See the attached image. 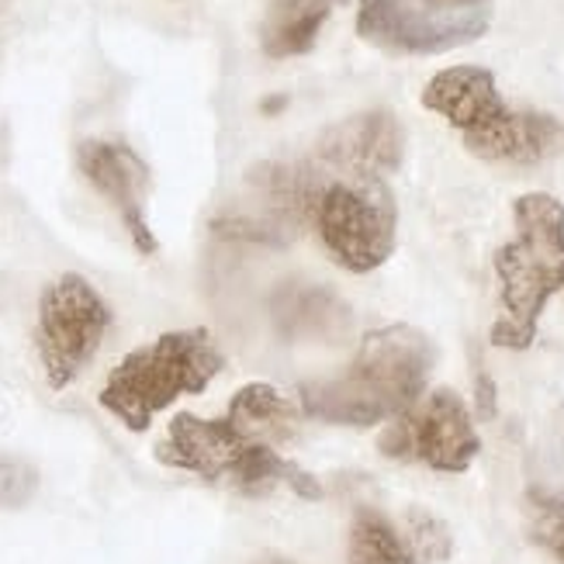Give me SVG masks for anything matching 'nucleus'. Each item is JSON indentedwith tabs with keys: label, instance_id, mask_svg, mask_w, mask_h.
Masks as SVG:
<instances>
[{
	"label": "nucleus",
	"instance_id": "nucleus-1",
	"mask_svg": "<svg viewBox=\"0 0 564 564\" xmlns=\"http://www.w3.org/2000/svg\"><path fill=\"white\" fill-rule=\"evenodd\" d=\"M299 415L302 405L284 399L274 384L253 381L236 391L223 420H202L194 412L174 415L156 457L166 468L191 471L242 496H263L288 485L302 499H318V481L278 454L299 430Z\"/></svg>",
	"mask_w": 564,
	"mask_h": 564
},
{
	"label": "nucleus",
	"instance_id": "nucleus-2",
	"mask_svg": "<svg viewBox=\"0 0 564 564\" xmlns=\"http://www.w3.org/2000/svg\"><path fill=\"white\" fill-rule=\"evenodd\" d=\"M433 364L436 347L423 329L391 323L360 339L343 375L302 384L299 405L312 420L333 426H378L423 399Z\"/></svg>",
	"mask_w": 564,
	"mask_h": 564
},
{
	"label": "nucleus",
	"instance_id": "nucleus-3",
	"mask_svg": "<svg viewBox=\"0 0 564 564\" xmlns=\"http://www.w3.org/2000/svg\"><path fill=\"white\" fill-rule=\"evenodd\" d=\"M423 108L460 132L464 150L488 163H544L564 153V121L533 108H512L485 66L440 69L423 87Z\"/></svg>",
	"mask_w": 564,
	"mask_h": 564
},
{
	"label": "nucleus",
	"instance_id": "nucleus-4",
	"mask_svg": "<svg viewBox=\"0 0 564 564\" xmlns=\"http://www.w3.org/2000/svg\"><path fill=\"white\" fill-rule=\"evenodd\" d=\"M512 232L496 253L499 318L488 343L496 350H530L547 302L564 288V205L530 191L512 202Z\"/></svg>",
	"mask_w": 564,
	"mask_h": 564
},
{
	"label": "nucleus",
	"instance_id": "nucleus-5",
	"mask_svg": "<svg viewBox=\"0 0 564 564\" xmlns=\"http://www.w3.org/2000/svg\"><path fill=\"white\" fill-rule=\"evenodd\" d=\"M223 367L226 357L208 329H174L121 357L97 402L132 433H145L156 412L184 395H202Z\"/></svg>",
	"mask_w": 564,
	"mask_h": 564
},
{
	"label": "nucleus",
	"instance_id": "nucleus-6",
	"mask_svg": "<svg viewBox=\"0 0 564 564\" xmlns=\"http://www.w3.org/2000/svg\"><path fill=\"white\" fill-rule=\"evenodd\" d=\"M318 184L308 226L323 250L350 274H371L395 253L399 205L381 177H339L312 163Z\"/></svg>",
	"mask_w": 564,
	"mask_h": 564
},
{
	"label": "nucleus",
	"instance_id": "nucleus-7",
	"mask_svg": "<svg viewBox=\"0 0 564 564\" xmlns=\"http://www.w3.org/2000/svg\"><path fill=\"white\" fill-rule=\"evenodd\" d=\"M111 329V308L80 274H63L42 291L35 343L48 388H66L101 350Z\"/></svg>",
	"mask_w": 564,
	"mask_h": 564
},
{
	"label": "nucleus",
	"instance_id": "nucleus-8",
	"mask_svg": "<svg viewBox=\"0 0 564 564\" xmlns=\"http://www.w3.org/2000/svg\"><path fill=\"white\" fill-rule=\"evenodd\" d=\"M378 451L402 464H423L430 471L460 475L481 454V436L468 402L451 388H436L388 423Z\"/></svg>",
	"mask_w": 564,
	"mask_h": 564
},
{
	"label": "nucleus",
	"instance_id": "nucleus-9",
	"mask_svg": "<svg viewBox=\"0 0 564 564\" xmlns=\"http://www.w3.org/2000/svg\"><path fill=\"white\" fill-rule=\"evenodd\" d=\"M492 24V8L451 11L433 0H360L357 35L384 53L436 56L481 39Z\"/></svg>",
	"mask_w": 564,
	"mask_h": 564
},
{
	"label": "nucleus",
	"instance_id": "nucleus-10",
	"mask_svg": "<svg viewBox=\"0 0 564 564\" xmlns=\"http://www.w3.org/2000/svg\"><path fill=\"white\" fill-rule=\"evenodd\" d=\"M405 135L399 118L375 108L329 126L315 142L312 163L339 177H388L402 166Z\"/></svg>",
	"mask_w": 564,
	"mask_h": 564
},
{
	"label": "nucleus",
	"instance_id": "nucleus-11",
	"mask_svg": "<svg viewBox=\"0 0 564 564\" xmlns=\"http://www.w3.org/2000/svg\"><path fill=\"white\" fill-rule=\"evenodd\" d=\"M80 174L105 194L118 212L121 226L132 236L139 253H156V236L145 218V191H150V166H145L126 142L111 139H87L77 145Z\"/></svg>",
	"mask_w": 564,
	"mask_h": 564
},
{
	"label": "nucleus",
	"instance_id": "nucleus-12",
	"mask_svg": "<svg viewBox=\"0 0 564 564\" xmlns=\"http://www.w3.org/2000/svg\"><path fill=\"white\" fill-rule=\"evenodd\" d=\"M274 326L284 339H339L350 326V308L329 288L288 284L271 299Z\"/></svg>",
	"mask_w": 564,
	"mask_h": 564
},
{
	"label": "nucleus",
	"instance_id": "nucleus-13",
	"mask_svg": "<svg viewBox=\"0 0 564 564\" xmlns=\"http://www.w3.org/2000/svg\"><path fill=\"white\" fill-rule=\"evenodd\" d=\"M333 8L336 0H278L263 18V53L271 59H291L308 53Z\"/></svg>",
	"mask_w": 564,
	"mask_h": 564
},
{
	"label": "nucleus",
	"instance_id": "nucleus-14",
	"mask_svg": "<svg viewBox=\"0 0 564 564\" xmlns=\"http://www.w3.org/2000/svg\"><path fill=\"white\" fill-rule=\"evenodd\" d=\"M350 564H423L412 544L378 509H357L350 527Z\"/></svg>",
	"mask_w": 564,
	"mask_h": 564
},
{
	"label": "nucleus",
	"instance_id": "nucleus-15",
	"mask_svg": "<svg viewBox=\"0 0 564 564\" xmlns=\"http://www.w3.org/2000/svg\"><path fill=\"white\" fill-rule=\"evenodd\" d=\"M527 530L536 547L564 564V492L533 488L527 496Z\"/></svg>",
	"mask_w": 564,
	"mask_h": 564
},
{
	"label": "nucleus",
	"instance_id": "nucleus-16",
	"mask_svg": "<svg viewBox=\"0 0 564 564\" xmlns=\"http://www.w3.org/2000/svg\"><path fill=\"white\" fill-rule=\"evenodd\" d=\"M409 544H412L415 557H420L423 564L447 561L451 551H454L451 530L426 509H412L409 512Z\"/></svg>",
	"mask_w": 564,
	"mask_h": 564
},
{
	"label": "nucleus",
	"instance_id": "nucleus-17",
	"mask_svg": "<svg viewBox=\"0 0 564 564\" xmlns=\"http://www.w3.org/2000/svg\"><path fill=\"white\" fill-rule=\"evenodd\" d=\"M35 471L29 464H18V460H4L0 464V506H21L35 492Z\"/></svg>",
	"mask_w": 564,
	"mask_h": 564
},
{
	"label": "nucleus",
	"instance_id": "nucleus-18",
	"mask_svg": "<svg viewBox=\"0 0 564 564\" xmlns=\"http://www.w3.org/2000/svg\"><path fill=\"white\" fill-rule=\"evenodd\" d=\"M478 405H481L485 420L496 412V391H492V381H488V375H478Z\"/></svg>",
	"mask_w": 564,
	"mask_h": 564
},
{
	"label": "nucleus",
	"instance_id": "nucleus-19",
	"mask_svg": "<svg viewBox=\"0 0 564 564\" xmlns=\"http://www.w3.org/2000/svg\"><path fill=\"white\" fill-rule=\"evenodd\" d=\"M433 4L451 11H471V8H492V0H433Z\"/></svg>",
	"mask_w": 564,
	"mask_h": 564
},
{
	"label": "nucleus",
	"instance_id": "nucleus-20",
	"mask_svg": "<svg viewBox=\"0 0 564 564\" xmlns=\"http://www.w3.org/2000/svg\"><path fill=\"white\" fill-rule=\"evenodd\" d=\"M557 436H561V460H564V409H561V430H557Z\"/></svg>",
	"mask_w": 564,
	"mask_h": 564
},
{
	"label": "nucleus",
	"instance_id": "nucleus-21",
	"mask_svg": "<svg viewBox=\"0 0 564 564\" xmlns=\"http://www.w3.org/2000/svg\"><path fill=\"white\" fill-rule=\"evenodd\" d=\"M260 564H294V561H284V557H267V561H260Z\"/></svg>",
	"mask_w": 564,
	"mask_h": 564
}]
</instances>
